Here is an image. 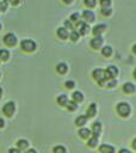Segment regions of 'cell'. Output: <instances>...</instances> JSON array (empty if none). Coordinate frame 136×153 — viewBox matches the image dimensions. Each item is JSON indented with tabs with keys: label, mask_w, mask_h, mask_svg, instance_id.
<instances>
[{
	"label": "cell",
	"mask_w": 136,
	"mask_h": 153,
	"mask_svg": "<svg viewBox=\"0 0 136 153\" xmlns=\"http://www.w3.org/2000/svg\"><path fill=\"white\" fill-rule=\"evenodd\" d=\"M20 48L24 50V51H27V53H31V51H35L36 48H37V44L35 41L30 39V38H26V39H23L20 42Z\"/></svg>",
	"instance_id": "cell-1"
},
{
	"label": "cell",
	"mask_w": 136,
	"mask_h": 153,
	"mask_svg": "<svg viewBox=\"0 0 136 153\" xmlns=\"http://www.w3.org/2000/svg\"><path fill=\"white\" fill-rule=\"evenodd\" d=\"M130 111H131V108H130V105L126 102H120V103L117 104V112L120 116L126 117V116H129Z\"/></svg>",
	"instance_id": "cell-2"
},
{
	"label": "cell",
	"mask_w": 136,
	"mask_h": 153,
	"mask_svg": "<svg viewBox=\"0 0 136 153\" xmlns=\"http://www.w3.org/2000/svg\"><path fill=\"white\" fill-rule=\"evenodd\" d=\"M14 111H16V104H14V102H7L4 105V108H2V112L7 117H11L14 114Z\"/></svg>",
	"instance_id": "cell-3"
},
{
	"label": "cell",
	"mask_w": 136,
	"mask_h": 153,
	"mask_svg": "<svg viewBox=\"0 0 136 153\" xmlns=\"http://www.w3.org/2000/svg\"><path fill=\"white\" fill-rule=\"evenodd\" d=\"M4 43L8 47H13L17 44V36L13 32H8L4 36Z\"/></svg>",
	"instance_id": "cell-4"
},
{
	"label": "cell",
	"mask_w": 136,
	"mask_h": 153,
	"mask_svg": "<svg viewBox=\"0 0 136 153\" xmlns=\"http://www.w3.org/2000/svg\"><path fill=\"white\" fill-rule=\"evenodd\" d=\"M118 74V69L116 66H109L106 69H105V79L106 80H110V79H115Z\"/></svg>",
	"instance_id": "cell-5"
},
{
	"label": "cell",
	"mask_w": 136,
	"mask_h": 153,
	"mask_svg": "<svg viewBox=\"0 0 136 153\" xmlns=\"http://www.w3.org/2000/svg\"><path fill=\"white\" fill-rule=\"evenodd\" d=\"M92 76L99 82V81H103V80H106L105 79V71L101 69V68H97L92 72Z\"/></svg>",
	"instance_id": "cell-6"
},
{
	"label": "cell",
	"mask_w": 136,
	"mask_h": 153,
	"mask_svg": "<svg viewBox=\"0 0 136 153\" xmlns=\"http://www.w3.org/2000/svg\"><path fill=\"white\" fill-rule=\"evenodd\" d=\"M103 42H104V39H103L101 36H95L91 39V47L93 49H99V48H101Z\"/></svg>",
	"instance_id": "cell-7"
},
{
	"label": "cell",
	"mask_w": 136,
	"mask_h": 153,
	"mask_svg": "<svg viewBox=\"0 0 136 153\" xmlns=\"http://www.w3.org/2000/svg\"><path fill=\"white\" fill-rule=\"evenodd\" d=\"M82 17H84V19H85L87 23H92V22L95 20V14H94V12H92L91 10H85V11L82 12Z\"/></svg>",
	"instance_id": "cell-8"
},
{
	"label": "cell",
	"mask_w": 136,
	"mask_h": 153,
	"mask_svg": "<svg viewBox=\"0 0 136 153\" xmlns=\"http://www.w3.org/2000/svg\"><path fill=\"white\" fill-rule=\"evenodd\" d=\"M76 25L79 26V32H80V35H86V33H88V31H89V25H88L87 23H85V22H79Z\"/></svg>",
	"instance_id": "cell-9"
},
{
	"label": "cell",
	"mask_w": 136,
	"mask_h": 153,
	"mask_svg": "<svg viewBox=\"0 0 136 153\" xmlns=\"http://www.w3.org/2000/svg\"><path fill=\"white\" fill-rule=\"evenodd\" d=\"M105 29H106V25H105V24H98V25H95V26L92 29V32H93L94 37H95V36H100V35L105 31Z\"/></svg>",
	"instance_id": "cell-10"
},
{
	"label": "cell",
	"mask_w": 136,
	"mask_h": 153,
	"mask_svg": "<svg viewBox=\"0 0 136 153\" xmlns=\"http://www.w3.org/2000/svg\"><path fill=\"white\" fill-rule=\"evenodd\" d=\"M99 152L100 153H115V147L109 143H103L99 147Z\"/></svg>",
	"instance_id": "cell-11"
},
{
	"label": "cell",
	"mask_w": 136,
	"mask_h": 153,
	"mask_svg": "<svg viewBox=\"0 0 136 153\" xmlns=\"http://www.w3.org/2000/svg\"><path fill=\"white\" fill-rule=\"evenodd\" d=\"M92 131H93V136H97V137H99V135H100V131H101V123L100 122H94L93 124H92Z\"/></svg>",
	"instance_id": "cell-12"
},
{
	"label": "cell",
	"mask_w": 136,
	"mask_h": 153,
	"mask_svg": "<svg viewBox=\"0 0 136 153\" xmlns=\"http://www.w3.org/2000/svg\"><path fill=\"white\" fill-rule=\"evenodd\" d=\"M135 90H136V87L132 82H125L123 85V91L125 93H132V92H135Z\"/></svg>",
	"instance_id": "cell-13"
},
{
	"label": "cell",
	"mask_w": 136,
	"mask_h": 153,
	"mask_svg": "<svg viewBox=\"0 0 136 153\" xmlns=\"http://www.w3.org/2000/svg\"><path fill=\"white\" fill-rule=\"evenodd\" d=\"M95 114H97V104H95V103H92V104H89V106H88V109H87L86 116H87V117H93Z\"/></svg>",
	"instance_id": "cell-14"
},
{
	"label": "cell",
	"mask_w": 136,
	"mask_h": 153,
	"mask_svg": "<svg viewBox=\"0 0 136 153\" xmlns=\"http://www.w3.org/2000/svg\"><path fill=\"white\" fill-rule=\"evenodd\" d=\"M57 36H58L61 39H67L68 36H69V33H68V31H67L66 27H58V29H57Z\"/></svg>",
	"instance_id": "cell-15"
},
{
	"label": "cell",
	"mask_w": 136,
	"mask_h": 153,
	"mask_svg": "<svg viewBox=\"0 0 136 153\" xmlns=\"http://www.w3.org/2000/svg\"><path fill=\"white\" fill-rule=\"evenodd\" d=\"M72 97H73V100L75 103H79V102H82L84 100V94H82L81 91H74L73 94H72Z\"/></svg>",
	"instance_id": "cell-16"
},
{
	"label": "cell",
	"mask_w": 136,
	"mask_h": 153,
	"mask_svg": "<svg viewBox=\"0 0 136 153\" xmlns=\"http://www.w3.org/2000/svg\"><path fill=\"white\" fill-rule=\"evenodd\" d=\"M87 120H88V117H87L86 115H81V116L76 117V120H75V124L79 126V127H82L84 124H86Z\"/></svg>",
	"instance_id": "cell-17"
},
{
	"label": "cell",
	"mask_w": 136,
	"mask_h": 153,
	"mask_svg": "<svg viewBox=\"0 0 136 153\" xmlns=\"http://www.w3.org/2000/svg\"><path fill=\"white\" fill-rule=\"evenodd\" d=\"M68 97L66 96V94H60L58 97H57V103L61 105V106H67V104H68Z\"/></svg>",
	"instance_id": "cell-18"
},
{
	"label": "cell",
	"mask_w": 136,
	"mask_h": 153,
	"mask_svg": "<svg viewBox=\"0 0 136 153\" xmlns=\"http://www.w3.org/2000/svg\"><path fill=\"white\" fill-rule=\"evenodd\" d=\"M79 135H80V137H82V139H88V137L91 136V130H89L88 128H81V129L79 130Z\"/></svg>",
	"instance_id": "cell-19"
},
{
	"label": "cell",
	"mask_w": 136,
	"mask_h": 153,
	"mask_svg": "<svg viewBox=\"0 0 136 153\" xmlns=\"http://www.w3.org/2000/svg\"><path fill=\"white\" fill-rule=\"evenodd\" d=\"M56 71H57L60 74H64V73L68 71V67H67V65H66V63L60 62V63L56 66Z\"/></svg>",
	"instance_id": "cell-20"
},
{
	"label": "cell",
	"mask_w": 136,
	"mask_h": 153,
	"mask_svg": "<svg viewBox=\"0 0 136 153\" xmlns=\"http://www.w3.org/2000/svg\"><path fill=\"white\" fill-rule=\"evenodd\" d=\"M27 146H29V142L24 139L17 141V148L18 149H25V148H27Z\"/></svg>",
	"instance_id": "cell-21"
},
{
	"label": "cell",
	"mask_w": 136,
	"mask_h": 153,
	"mask_svg": "<svg viewBox=\"0 0 136 153\" xmlns=\"http://www.w3.org/2000/svg\"><path fill=\"white\" fill-rule=\"evenodd\" d=\"M69 37H70V39L73 42H76L79 39V37H80V32L78 30H72L70 33H69Z\"/></svg>",
	"instance_id": "cell-22"
},
{
	"label": "cell",
	"mask_w": 136,
	"mask_h": 153,
	"mask_svg": "<svg viewBox=\"0 0 136 153\" xmlns=\"http://www.w3.org/2000/svg\"><path fill=\"white\" fill-rule=\"evenodd\" d=\"M8 57H10L8 50H6V49H0V60L6 61V60H8Z\"/></svg>",
	"instance_id": "cell-23"
},
{
	"label": "cell",
	"mask_w": 136,
	"mask_h": 153,
	"mask_svg": "<svg viewBox=\"0 0 136 153\" xmlns=\"http://www.w3.org/2000/svg\"><path fill=\"white\" fill-rule=\"evenodd\" d=\"M101 54L104 56H110L112 54V48L110 45H105L104 48H101Z\"/></svg>",
	"instance_id": "cell-24"
},
{
	"label": "cell",
	"mask_w": 136,
	"mask_h": 153,
	"mask_svg": "<svg viewBox=\"0 0 136 153\" xmlns=\"http://www.w3.org/2000/svg\"><path fill=\"white\" fill-rule=\"evenodd\" d=\"M70 22H73V23H75V24H78L79 22H80V13H78V12H74V13H72L70 14V19H69Z\"/></svg>",
	"instance_id": "cell-25"
},
{
	"label": "cell",
	"mask_w": 136,
	"mask_h": 153,
	"mask_svg": "<svg viewBox=\"0 0 136 153\" xmlns=\"http://www.w3.org/2000/svg\"><path fill=\"white\" fill-rule=\"evenodd\" d=\"M67 109H68L69 111H74V110L78 109V104H76L74 100H69L68 104H67Z\"/></svg>",
	"instance_id": "cell-26"
},
{
	"label": "cell",
	"mask_w": 136,
	"mask_h": 153,
	"mask_svg": "<svg viewBox=\"0 0 136 153\" xmlns=\"http://www.w3.org/2000/svg\"><path fill=\"white\" fill-rule=\"evenodd\" d=\"M87 145H88L89 147H95V146L98 145V137H97V136H92V137L88 140Z\"/></svg>",
	"instance_id": "cell-27"
},
{
	"label": "cell",
	"mask_w": 136,
	"mask_h": 153,
	"mask_svg": "<svg viewBox=\"0 0 136 153\" xmlns=\"http://www.w3.org/2000/svg\"><path fill=\"white\" fill-rule=\"evenodd\" d=\"M52 152L54 153H66V148L63 146H55L52 148Z\"/></svg>",
	"instance_id": "cell-28"
},
{
	"label": "cell",
	"mask_w": 136,
	"mask_h": 153,
	"mask_svg": "<svg viewBox=\"0 0 136 153\" xmlns=\"http://www.w3.org/2000/svg\"><path fill=\"white\" fill-rule=\"evenodd\" d=\"M111 13H112L111 7H101V14H104V16H110Z\"/></svg>",
	"instance_id": "cell-29"
},
{
	"label": "cell",
	"mask_w": 136,
	"mask_h": 153,
	"mask_svg": "<svg viewBox=\"0 0 136 153\" xmlns=\"http://www.w3.org/2000/svg\"><path fill=\"white\" fill-rule=\"evenodd\" d=\"M116 85H117V80L116 79H110V80L106 81V86L107 87H115Z\"/></svg>",
	"instance_id": "cell-30"
},
{
	"label": "cell",
	"mask_w": 136,
	"mask_h": 153,
	"mask_svg": "<svg viewBox=\"0 0 136 153\" xmlns=\"http://www.w3.org/2000/svg\"><path fill=\"white\" fill-rule=\"evenodd\" d=\"M7 5H8V2L7 1H0V11H6L7 10Z\"/></svg>",
	"instance_id": "cell-31"
},
{
	"label": "cell",
	"mask_w": 136,
	"mask_h": 153,
	"mask_svg": "<svg viewBox=\"0 0 136 153\" xmlns=\"http://www.w3.org/2000/svg\"><path fill=\"white\" fill-rule=\"evenodd\" d=\"M85 5L88 7H94L95 6V0H85Z\"/></svg>",
	"instance_id": "cell-32"
},
{
	"label": "cell",
	"mask_w": 136,
	"mask_h": 153,
	"mask_svg": "<svg viewBox=\"0 0 136 153\" xmlns=\"http://www.w3.org/2000/svg\"><path fill=\"white\" fill-rule=\"evenodd\" d=\"M64 86H66V87H68V88H73V87L75 86V82H74L73 80H68V81H66V82H64Z\"/></svg>",
	"instance_id": "cell-33"
},
{
	"label": "cell",
	"mask_w": 136,
	"mask_h": 153,
	"mask_svg": "<svg viewBox=\"0 0 136 153\" xmlns=\"http://www.w3.org/2000/svg\"><path fill=\"white\" fill-rule=\"evenodd\" d=\"M100 5H101V7H110L111 1L110 0H103V1H100Z\"/></svg>",
	"instance_id": "cell-34"
},
{
	"label": "cell",
	"mask_w": 136,
	"mask_h": 153,
	"mask_svg": "<svg viewBox=\"0 0 136 153\" xmlns=\"http://www.w3.org/2000/svg\"><path fill=\"white\" fill-rule=\"evenodd\" d=\"M64 27L66 29H73V24L70 20H64Z\"/></svg>",
	"instance_id": "cell-35"
},
{
	"label": "cell",
	"mask_w": 136,
	"mask_h": 153,
	"mask_svg": "<svg viewBox=\"0 0 136 153\" xmlns=\"http://www.w3.org/2000/svg\"><path fill=\"white\" fill-rule=\"evenodd\" d=\"M8 153H20V149H18V148H10Z\"/></svg>",
	"instance_id": "cell-36"
},
{
	"label": "cell",
	"mask_w": 136,
	"mask_h": 153,
	"mask_svg": "<svg viewBox=\"0 0 136 153\" xmlns=\"http://www.w3.org/2000/svg\"><path fill=\"white\" fill-rule=\"evenodd\" d=\"M118 153H131V152L129 149H126V148H122V149H119Z\"/></svg>",
	"instance_id": "cell-37"
},
{
	"label": "cell",
	"mask_w": 136,
	"mask_h": 153,
	"mask_svg": "<svg viewBox=\"0 0 136 153\" xmlns=\"http://www.w3.org/2000/svg\"><path fill=\"white\" fill-rule=\"evenodd\" d=\"M25 153H37V152H36V149H33V148H30V149H27Z\"/></svg>",
	"instance_id": "cell-38"
},
{
	"label": "cell",
	"mask_w": 136,
	"mask_h": 153,
	"mask_svg": "<svg viewBox=\"0 0 136 153\" xmlns=\"http://www.w3.org/2000/svg\"><path fill=\"white\" fill-rule=\"evenodd\" d=\"M131 145H132V148H134V149H136V137L132 140V143H131Z\"/></svg>",
	"instance_id": "cell-39"
},
{
	"label": "cell",
	"mask_w": 136,
	"mask_h": 153,
	"mask_svg": "<svg viewBox=\"0 0 136 153\" xmlns=\"http://www.w3.org/2000/svg\"><path fill=\"white\" fill-rule=\"evenodd\" d=\"M4 126H5V121L2 118H0V128H2Z\"/></svg>",
	"instance_id": "cell-40"
},
{
	"label": "cell",
	"mask_w": 136,
	"mask_h": 153,
	"mask_svg": "<svg viewBox=\"0 0 136 153\" xmlns=\"http://www.w3.org/2000/svg\"><path fill=\"white\" fill-rule=\"evenodd\" d=\"M132 51H134V54H136V43H135L134 47H132Z\"/></svg>",
	"instance_id": "cell-41"
},
{
	"label": "cell",
	"mask_w": 136,
	"mask_h": 153,
	"mask_svg": "<svg viewBox=\"0 0 136 153\" xmlns=\"http://www.w3.org/2000/svg\"><path fill=\"white\" fill-rule=\"evenodd\" d=\"M134 78H135V79H136V68H135V69H134Z\"/></svg>",
	"instance_id": "cell-42"
},
{
	"label": "cell",
	"mask_w": 136,
	"mask_h": 153,
	"mask_svg": "<svg viewBox=\"0 0 136 153\" xmlns=\"http://www.w3.org/2000/svg\"><path fill=\"white\" fill-rule=\"evenodd\" d=\"M1 96H2V88L0 87V98H1Z\"/></svg>",
	"instance_id": "cell-43"
},
{
	"label": "cell",
	"mask_w": 136,
	"mask_h": 153,
	"mask_svg": "<svg viewBox=\"0 0 136 153\" xmlns=\"http://www.w3.org/2000/svg\"><path fill=\"white\" fill-rule=\"evenodd\" d=\"M0 30H1V24H0Z\"/></svg>",
	"instance_id": "cell-44"
}]
</instances>
